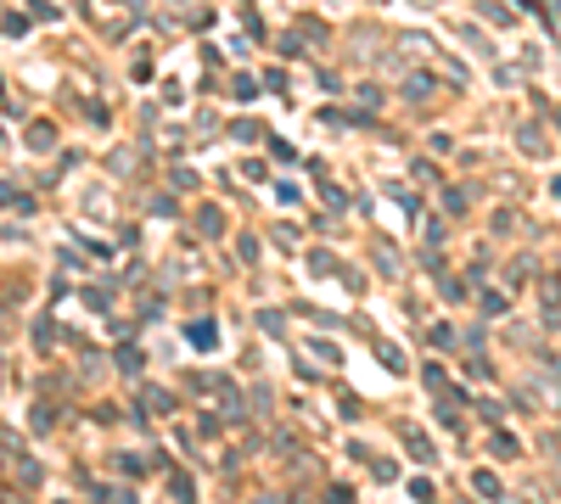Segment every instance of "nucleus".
<instances>
[{
  "instance_id": "1",
  "label": "nucleus",
  "mask_w": 561,
  "mask_h": 504,
  "mask_svg": "<svg viewBox=\"0 0 561 504\" xmlns=\"http://www.w3.org/2000/svg\"><path fill=\"white\" fill-rule=\"evenodd\" d=\"M191 342L197 348H214V325H191Z\"/></svg>"
}]
</instances>
